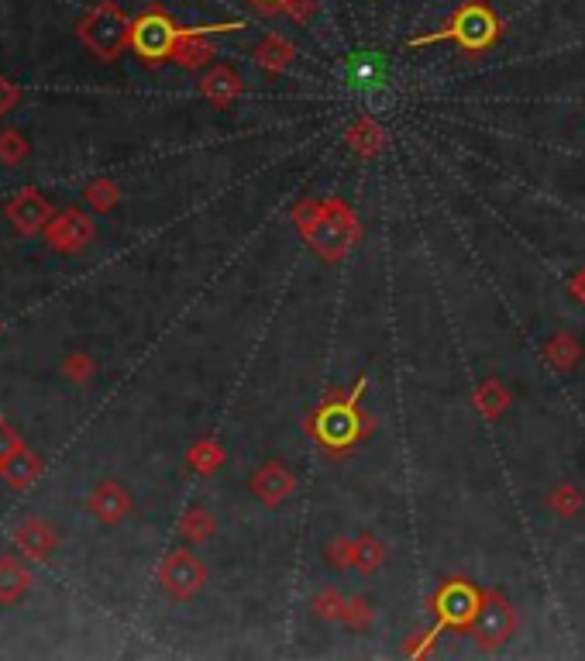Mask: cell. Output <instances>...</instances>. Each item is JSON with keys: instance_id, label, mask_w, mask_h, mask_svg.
<instances>
[{"instance_id": "1", "label": "cell", "mask_w": 585, "mask_h": 661, "mask_svg": "<svg viewBox=\"0 0 585 661\" xmlns=\"http://www.w3.org/2000/svg\"><path fill=\"white\" fill-rule=\"evenodd\" d=\"M80 38L87 42L90 52H97L100 59H114L117 52L128 45L131 25L114 4H100L80 21Z\"/></svg>"}, {"instance_id": "2", "label": "cell", "mask_w": 585, "mask_h": 661, "mask_svg": "<svg viewBox=\"0 0 585 661\" xmlns=\"http://www.w3.org/2000/svg\"><path fill=\"white\" fill-rule=\"evenodd\" d=\"M7 221L14 224L18 235H38L45 224L52 221V204L38 190H21L18 197L7 204Z\"/></svg>"}, {"instance_id": "3", "label": "cell", "mask_w": 585, "mask_h": 661, "mask_svg": "<svg viewBox=\"0 0 585 661\" xmlns=\"http://www.w3.org/2000/svg\"><path fill=\"white\" fill-rule=\"evenodd\" d=\"M93 238V224L80 211H62L45 224V241L56 252H80Z\"/></svg>"}, {"instance_id": "4", "label": "cell", "mask_w": 585, "mask_h": 661, "mask_svg": "<svg viewBox=\"0 0 585 661\" xmlns=\"http://www.w3.org/2000/svg\"><path fill=\"white\" fill-rule=\"evenodd\" d=\"M176 38V28L166 14H145L135 28H131V45L142 52L145 59H162Z\"/></svg>"}, {"instance_id": "5", "label": "cell", "mask_w": 585, "mask_h": 661, "mask_svg": "<svg viewBox=\"0 0 585 661\" xmlns=\"http://www.w3.org/2000/svg\"><path fill=\"white\" fill-rule=\"evenodd\" d=\"M204 582V569L197 565V558L186 555V551H173V555L162 562V586L169 589L179 600L193 596Z\"/></svg>"}, {"instance_id": "6", "label": "cell", "mask_w": 585, "mask_h": 661, "mask_svg": "<svg viewBox=\"0 0 585 661\" xmlns=\"http://www.w3.org/2000/svg\"><path fill=\"white\" fill-rule=\"evenodd\" d=\"M14 544H18L21 555L31 558V562H45V558H52V551H56V531H52V524H45V520L31 517L14 531Z\"/></svg>"}, {"instance_id": "7", "label": "cell", "mask_w": 585, "mask_h": 661, "mask_svg": "<svg viewBox=\"0 0 585 661\" xmlns=\"http://www.w3.org/2000/svg\"><path fill=\"white\" fill-rule=\"evenodd\" d=\"M389 76V66L386 59L376 56V52H358V56L348 59V80L351 87L358 90H372V87H382Z\"/></svg>"}, {"instance_id": "8", "label": "cell", "mask_w": 585, "mask_h": 661, "mask_svg": "<svg viewBox=\"0 0 585 661\" xmlns=\"http://www.w3.org/2000/svg\"><path fill=\"white\" fill-rule=\"evenodd\" d=\"M90 510L97 513L100 520H107V524H117V520H121L124 513L131 510V496L124 493V489L117 486V482H104V486L93 489Z\"/></svg>"}, {"instance_id": "9", "label": "cell", "mask_w": 585, "mask_h": 661, "mask_svg": "<svg viewBox=\"0 0 585 661\" xmlns=\"http://www.w3.org/2000/svg\"><path fill=\"white\" fill-rule=\"evenodd\" d=\"M38 472H42V462H38L25 445L0 462V476H4L7 486H14V489H28L31 482L38 479Z\"/></svg>"}, {"instance_id": "10", "label": "cell", "mask_w": 585, "mask_h": 661, "mask_svg": "<svg viewBox=\"0 0 585 661\" xmlns=\"http://www.w3.org/2000/svg\"><path fill=\"white\" fill-rule=\"evenodd\" d=\"M31 589V572L18 558H0V603H18Z\"/></svg>"}, {"instance_id": "11", "label": "cell", "mask_w": 585, "mask_h": 661, "mask_svg": "<svg viewBox=\"0 0 585 661\" xmlns=\"http://www.w3.org/2000/svg\"><path fill=\"white\" fill-rule=\"evenodd\" d=\"M506 631H510V610L503 603H489L486 610L479 613V624H475V634H479L482 644H496L503 641Z\"/></svg>"}, {"instance_id": "12", "label": "cell", "mask_w": 585, "mask_h": 661, "mask_svg": "<svg viewBox=\"0 0 585 661\" xmlns=\"http://www.w3.org/2000/svg\"><path fill=\"white\" fill-rule=\"evenodd\" d=\"M25 155H28L25 135H18V131H4V135H0V162H7V166H18Z\"/></svg>"}, {"instance_id": "13", "label": "cell", "mask_w": 585, "mask_h": 661, "mask_svg": "<svg viewBox=\"0 0 585 661\" xmlns=\"http://www.w3.org/2000/svg\"><path fill=\"white\" fill-rule=\"evenodd\" d=\"M114 200H117V190H114L111 183H93L90 190H87V204L97 207V211H107Z\"/></svg>"}, {"instance_id": "14", "label": "cell", "mask_w": 585, "mask_h": 661, "mask_svg": "<svg viewBox=\"0 0 585 661\" xmlns=\"http://www.w3.org/2000/svg\"><path fill=\"white\" fill-rule=\"evenodd\" d=\"M18 448H21V438L11 431V424H7L4 417H0V462H4L7 455H14Z\"/></svg>"}, {"instance_id": "15", "label": "cell", "mask_w": 585, "mask_h": 661, "mask_svg": "<svg viewBox=\"0 0 585 661\" xmlns=\"http://www.w3.org/2000/svg\"><path fill=\"white\" fill-rule=\"evenodd\" d=\"M93 372V362L87 359V355H69L66 359V376L69 379H87Z\"/></svg>"}, {"instance_id": "16", "label": "cell", "mask_w": 585, "mask_h": 661, "mask_svg": "<svg viewBox=\"0 0 585 661\" xmlns=\"http://www.w3.org/2000/svg\"><path fill=\"white\" fill-rule=\"evenodd\" d=\"M14 104H18V87H14V83H7L4 76H0V114L11 111Z\"/></svg>"}]
</instances>
